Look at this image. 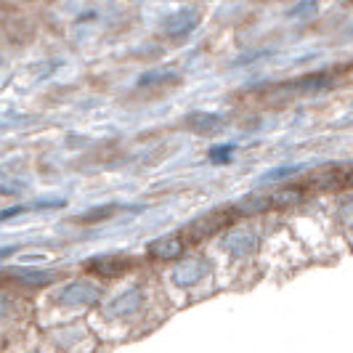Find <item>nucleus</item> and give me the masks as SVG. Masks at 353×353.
<instances>
[{
	"label": "nucleus",
	"instance_id": "f257e3e1",
	"mask_svg": "<svg viewBox=\"0 0 353 353\" xmlns=\"http://www.w3.org/2000/svg\"><path fill=\"white\" fill-rule=\"evenodd\" d=\"M56 303L59 305H67V308H80V305H90L101 298V290L96 284L85 282V279H77V282L64 284L56 295Z\"/></svg>",
	"mask_w": 353,
	"mask_h": 353
},
{
	"label": "nucleus",
	"instance_id": "9b49d317",
	"mask_svg": "<svg viewBox=\"0 0 353 353\" xmlns=\"http://www.w3.org/2000/svg\"><path fill=\"white\" fill-rule=\"evenodd\" d=\"M231 149H234V146H215L210 152V159L212 162H226V159L231 157Z\"/></svg>",
	"mask_w": 353,
	"mask_h": 353
},
{
	"label": "nucleus",
	"instance_id": "423d86ee",
	"mask_svg": "<svg viewBox=\"0 0 353 353\" xmlns=\"http://www.w3.org/2000/svg\"><path fill=\"white\" fill-rule=\"evenodd\" d=\"M186 125L196 130V133H218L223 128V120L215 117V114H205V112H196V114H189L186 117Z\"/></svg>",
	"mask_w": 353,
	"mask_h": 353
},
{
	"label": "nucleus",
	"instance_id": "f8f14e48",
	"mask_svg": "<svg viewBox=\"0 0 353 353\" xmlns=\"http://www.w3.org/2000/svg\"><path fill=\"white\" fill-rule=\"evenodd\" d=\"M30 210V205H17V208H8V210L0 212V221H8V218H17L19 212H27Z\"/></svg>",
	"mask_w": 353,
	"mask_h": 353
},
{
	"label": "nucleus",
	"instance_id": "f03ea898",
	"mask_svg": "<svg viewBox=\"0 0 353 353\" xmlns=\"http://www.w3.org/2000/svg\"><path fill=\"white\" fill-rule=\"evenodd\" d=\"M85 268L99 274V276H123L128 268H133V261L125 255H101V258L88 261Z\"/></svg>",
	"mask_w": 353,
	"mask_h": 353
},
{
	"label": "nucleus",
	"instance_id": "20e7f679",
	"mask_svg": "<svg viewBox=\"0 0 353 353\" xmlns=\"http://www.w3.org/2000/svg\"><path fill=\"white\" fill-rule=\"evenodd\" d=\"M143 301V292L141 287H130V290H125L120 298H114V301L109 303V316H130L133 311H139V305Z\"/></svg>",
	"mask_w": 353,
	"mask_h": 353
},
{
	"label": "nucleus",
	"instance_id": "39448f33",
	"mask_svg": "<svg viewBox=\"0 0 353 353\" xmlns=\"http://www.w3.org/2000/svg\"><path fill=\"white\" fill-rule=\"evenodd\" d=\"M194 27H196V11H192V8H183V11H178L176 17H170L165 21V32L170 37L189 35Z\"/></svg>",
	"mask_w": 353,
	"mask_h": 353
},
{
	"label": "nucleus",
	"instance_id": "1a4fd4ad",
	"mask_svg": "<svg viewBox=\"0 0 353 353\" xmlns=\"http://www.w3.org/2000/svg\"><path fill=\"white\" fill-rule=\"evenodd\" d=\"M178 74L170 70H157V72H146L139 77V85L146 88V85H162V83H176Z\"/></svg>",
	"mask_w": 353,
	"mask_h": 353
},
{
	"label": "nucleus",
	"instance_id": "ddd939ff",
	"mask_svg": "<svg viewBox=\"0 0 353 353\" xmlns=\"http://www.w3.org/2000/svg\"><path fill=\"white\" fill-rule=\"evenodd\" d=\"M11 252H17V248H0V258H6V255H11Z\"/></svg>",
	"mask_w": 353,
	"mask_h": 353
},
{
	"label": "nucleus",
	"instance_id": "7ed1b4c3",
	"mask_svg": "<svg viewBox=\"0 0 353 353\" xmlns=\"http://www.w3.org/2000/svg\"><path fill=\"white\" fill-rule=\"evenodd\" d=\"M6 276L17 279L19 284H27V287H46V284L56 282L59 271H43V268H8Z\"/></svg>",
	"mask_w": 353,
	"mask_h": 353
},
{
	"label": "nucleus",
	"instance_id": "0eeeda50",
	"mask_svg": "<svg viewBox=\"0 0 353 353\" xmlns=\"http://www.w3.org/2000/svg\"><path fill=\"white\" fill-rule=\"evenodd\" d=\"M149 252L157 255V258H178L183 252V242L176 236H162V239L149 245Z\"/></svg>",
	"mask_w": 353,
	"mask_h": 353
},
{
	"label": "nucleus",
	"instance_id": "9d476101",
	"mask_svg": "<svg viewBox=\"0 0 353 353\" xmlns=\"http://www.w3.org/2000/svg\"><path fill=\"white\" fill-rule=\"evenodd\" d=\"M117 210V205H104V208H96V210H88L85 215H77V218H72L74 223H99V221H106V218H112Z\"/></svg>",
	"mask_w": 353,
	"mask_h": 353
},
{
	"label": "nucleus",
	"instance_id": "6e6552de",
	"mask_svg": "<svg viewBox=\"0 0 353 353\" xmlns=\"http://www.w3.org/2000/svg\"><path fill=\"white\" fill-rule=\"evenodd\" d=\"M202 271H205V263H196V261H186V263H181L173 271V282L176 284H194L199 276H202Z\"/></svg>",
	"mask_w": 353,
	"mask_h": 353
}]
</instances>
